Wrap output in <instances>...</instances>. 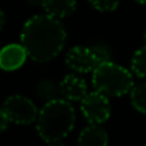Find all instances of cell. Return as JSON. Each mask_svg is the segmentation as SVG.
Here are the masks:
<instances>
[{"instance_id":"20","label":"cell","mask_w":146,"mask_h":146,"mask_svg":"<svg viewBox=\"0 0 146 146\" xmlns=\"http://www.w3.org/2000/svg\"><path fill=\"white\" fill-rule=\"evenodd\" d=\"M135 3H139V4H146V0H133Z\"/></svg>"},{"instance_id":"10","label":"cell","mask_w":146,"mask_h":146,"mask_svg":"<svg viewBox=\"0 0 146 146\" xmlns=\"http://www.w3.org/2000/svg\"><path fill=\"white\" fill-rule=\"evenodd\" d=\"M41 7L46 14L58 19H63L73 14L77 7V1L76 0H42Z\"/></svg>"},{"instance_id":"2","label":"cell","mask_w":146,"mask_h":146,"mask_svg":"<svg viewBox=\"0 0 146 146\" xmlns=\"http://www.w3.org/2000/svg\"><path fill=\"white\" fill-rule=\"evenodd\" d=\"M76 123V111L71 101L55 99L46 101L36 119L37 133L45 142L62 141L69 135Z\"/></svg>"},{"instance_id":"1","label":"cell","mask_w":146,"mask_h":146,"mask_svg":"<svg viewBox=\"0 0 146 146\" xmlns=\"http://www.w3.org/2000/svg\"><path fill=\"white\" fill-rule=\"evenodd\" d=\"M67 41V31L60 19L49 14H36L25 22L21 31V44L28 58L46 63L58 56Z\"/></svg>"},{"instance_id":"13","label":"cell","mask_w":146,"mask_h":146,"mask_svg":"<svg viewBox=\"0 0 146 146\" xmlns=\"http://www.w3.org/2000/svg\"><path fill=\"white\" fill-rule=\"evenodd\" d=\"M131 71L136 77L146 78V44L137 49L132 55Z\"/></svg>"},{"instance_id":"9","label":"cell","mask_w":146,"mask_h":146,"mask_svg":"<svg viewBox=\"0 0 146 146\" xmlns=\"http://www.w3.org/2000/svg\"><path fill=\"white\" fill-rule=\"evenodd\" d=\"M108 132L100 124H91L78 135V146H108Z\"/></svg>"},{"instance_id":"21","label":"cell","mask_w":146,"mask_h":146,"mask_svg":"<svg viewBox=\"0 0 146 146\" xmlns=\"http://www.w3.org/2000/svg\"><path fill=\"white\" fill-rule=\"evenodd\" d=\"M142 38H144V41H145V44H146V28H145V31H144V36H142Z\"/></svg>"},{"instance_id":"16","label":"cell","mask_w":146,"mask_h":146,"mask_svg":"<svg viewBox=\"0 0 146 146\" xmlns=\"http://www.w3.org/2000/svg\"><path fill=\"white\" fill-rule=\"evenodd\" d=\"M9 118H8V115L5 114V111L3 110V109H0V133L1 132H4L5 129L8 128V126H9Z\"/></svg>"},{"instance_id":"12","label":"cell","mask_w":146,"mask_h":146,"mask_svg":"<svg viewBox=\"0 0 146 146\" xmlns=\"http://www.w3.org/2000/svg\"><path fill=\"white\" fill-rule=\"evenodd\" d=\"M131 104L137 111L146 114V82L135 85L129 92Z\"/></svg>"},{"instance_id":"15","label":"cell","mask_w":146,"mask_h":146,"mask_svg":"<svg viewBox=\"0 0 146 146\" xmlns=\"http://www.w3.org/2000/svg\"><path fill=\"white\" fill-rule=\"evenodd\" d=\"M91 50H92L94 55L96 58V63L101 64L105 63V62H109L111 58V51L109 49L108 45L105 44H95V45L91 46Z\"/></svg>"},{"instance_id":"6","label":"cell","mask_w":146,"mask_h":146,"mask_svg":"<svg viewBox=\"0 0 146 146\" xmlns=\"http://www.w3.org/2000/svg\"><path fill=\"white\" fill-rule=\"evenodd\" d=\"M66 64L69 69L81 74L92 72L98 66L91 48H86L82 45H76L67 51Z\"/></svg>"},{"instance_id":"17","label":"cell","mask_w":146,"mask_h":146,"mask_svg":"<svg viewBox=\"0 0 146 146\" xmlns=\"http://www.w3.org/2000/svg\"><path fill=\"white\" fill-rule=\"evenodd\" d=\"M26 4L31 5V7H38V5H42V0H25Z\"/></svg>"},{"instance_id":"5","label":"cell","mask_w":146,"mask_h":146,"mask_svg":"<svg viewBox=\"0 0 146 146\" xmlns=\"http://www.w3.org/2000/svg\"><path fill=\"white\" fill-rule=\"evenodd\" d=\"M81 111L88 123H104L109 119L111 113L109 98L96 90L92 92H87V95L81 100Z\"/></svg>"},{"instance_id":"11","label":"cell","mask_w":146,"mask_h":146,"mask_svg":"<svg viewBox=\"0 0 146 146\" xmlns=\"http://www.w3.org/2000/svg\"><path fill=\"white\" fill-rule=\"evenodd\" d=\"M36 94H37V96L41 100L51 101L58 99V96L60 95V90H59V86H56V83L54 81L45 78V80H41L37 83Z\"/></svg>"},{"instance_id":"19","label":"cell","mask_w":146,"mask_h":146,"mask_svg":"<svg viewBox=\"0 0 146 146\" xmlns=\"http://www.w3.org/2000/svg\"><path fill=\"white\" fill-rule=\"evenodd\" d=\"M48 146H66L64 144H62L60 141H55V142H50Z\"/></svg>"},{"instance_id":"18","label":"cell","mask_w":146,"mask_h":146,"mask_svg":"<svg viewBox=\"0 0 146 146\" xmlns=\"http://www.w3.org/2000/svg\"><path fill=\"white\" fill-rule=\"evenodd\" d=\"M5 22H7V18H5V13L0 9V31L4 28L5 26Z\"/></svg>"},{"instance_id":"14","label":"cell","mask_w":146,"mask_h":146,"mask_svg":"<svg viewBox=\"0 0 146 146\" xmlns=\"http://www.w3.org/2000/svg\"><path fill=\"white\" fill-rule=\"evenodd\" d=\"M90 5L101 13H110L114 12L119 7L121 0H88Z\"/></svg>"},{"instance_id":"7","label":"cell","mask_w":146,"mask_h":146,"mask_svg":"<svg viewBox=\"0 0 146 146\" xmlns=\"http://www.w3.org/2000/svg\"><path fill=\"white\" fill-rule=\"evenodd\" d=\"M28 54L22 44H9L0 50V68L3 71L13 72L25 64Z\"/></svg>"},{"instance_id":"4","label":"cell","mask_w":146,"mask_h":146,"mask_svg":"<svg viewBox=\"0 0 146 146\" xmlns=\"http://www.w3.org/2000/svg\"><path fill=\"white\" fill-rule=\"evenodd\" d=\"M9 121L15 124H31L37 119L38 110L31 99L22 95L8 96L1 105Z\"/></svg>"},{"instance_id":"3","label":"cell","mask_w":146,"mask_h":146,"mask_svg":"<svg viewBox=\"0 0 146 146\" xmlns=\"http://www.w3.org/2000/svg\"><path fill=\"white\" fill-rule=\"evenodd\" d=\"M92 86L108 98H119L131 92L133 73L111 60L98 64L92 71Z\"/></svg>"},{"instance_id":"8","label":"cell","mask_w":146,"mask_h":146,"mask_svg":"<svg viewBox=\"0 0 146 146\" xmlns=\"http://www.w3.org/2000/svg\"><path fill=\"white\" fill-rule=\"evenodd\" d=\"M63 99L68 101H81L87 95V83L77 74H67L59 83Z\"/></svg>"}]
</instances>
